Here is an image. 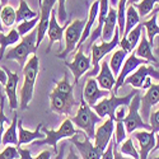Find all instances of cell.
<instances>
[{"label": "cell", "instance_id": "obj_1", "mask_svg": "<svg viewBox=\"0 0 159 159\" xmlns=\"http://www.w3.org/2000/svg\"><path fill=\"white\" fill-rule=\"evenodd\" d=\"M74 84H71L68 79V74H65L61 80H59L54 88V90L50 93V108L52 112L70 116L73 108L76 107L78 103L74 97Z\"/></svg>", "mask_w": 159, "mask_h": 159}, {"label": "cell", "instance_id": "obj_2", "mask_svg": "<svg viewBox=\"0 0 159 159\" xmlns=\"http://www.w3.org/2000/svg\"><path fill=\"white\" fill-rule=\"evenodd\" d=\"M38 71H39V59L36 54H33L23 68V85L20 89V101H19L20 110H27L30 102L33 98Z\"/></svg>", "mask_w": 159, "mask_h": 159}, {"label": "cell", "instance_id": "obj_3", "mask_svg": "<svg viewBox=\"0 0 159 159\" xmlns=\"http://www.w3.org/2000/svg\"><path fill=\"white\" fill-rule=\"evenodd\" d=\"M37 51V30H33L28 34L20 38V41L13 46L4 55L5 60H16L23 69L28 61V56L36 54Z\"/></svg>", "mask_w": 159, "mask_h": 159}, {"label": "cell", "instance_id": "obj_4", "mask_svg": "<svg viewBox=\"0 0 159 159\" xmlns=\"http://www.w3.org/2000/svg\"><path fill=\"white\" fill-rule=\"evenodd\" d=\"M70 120L73 124L83 130L85 134L88 135L89 139L94 140L96 136V126L98 122L102 121V118L96 113V111L90 107V106L84 101V98H80V104L75 116H73Z\"/></svg>", "mask_w": 159, "mask_h": 159}, {"label": "cell", "instance_id": "obj_5", "mask_svg": "<svg viewBox=\"0 0 159 159\" xmlns=\"http://www.w3.org/2000/svg\"><path fill=\"white\" fill-rule=\"evenodd\" d=\"M138 89H134L131 90L127 96H124V97H117L113 92L111 90V96L107 98H103L101 99L96 106H93V108L96 111V113L103 118V117H110V118H113L115 120V113H116V110L121 106H129L131 99L134 98V96L138 93Z\"/></svg>", "mask_w": 159, "mask_h": 159}, {"label": "cell", "instance_id": "obj_6", "mask_svg": "<svg viewBox=\"0 0 159 159\" xmlns=\"http://www.w3.org/2000/svg\"><path fill=\"white\" fill-rule=\"evenodd\" d=\"M76 134H78V131L75 130L73 121L70 120L69 117H66L57 130L45 129V138L39 139V140H36L32 144L37 145V147H38V145H50V147L54 148L55 153L57 154V143L61 139H66V138L70 139V138H73Z\"/></svg>", "mask_w": 159, "mask_h": 159}, {"label": "cell", "instance_id": "obj_7", "mask_svg": "<svg viewBox=\"0 0 159 159\" xmlns=\"http://www.w3.org/2000/svg\"><path fill=\"white\" fill-rule=\"evenodd\" d=\"M120 39H121V34L120 32H118V28L116 30L112 39H110V41H102L99 43H93L90 47L92 50V65H93V69H92V71L88 73L89 78L94 76V75H98V71L101 69V65L99 62L102 61V59L108 55L111 51H113L118 45H120Z\"/></svg>", "mask_w": 159, "mask_h": 159}, {"label": "cell", "instance_id": "obj_8", "mask_svg": "<svg viewBox=\"0 0 159 159\" xmlns=\"http://www.w3.org/2000/svg\"><path fill=\"white\" fill-rule=\"evenodd\" d=\"M140 106H141V96L138 92V93L134 96V98L131 99L130 104L127 106L129 111H127L126 117L124 118V124H125L127 134H132V132L136 131V130L152 131L150 124L145 122L140 115Z\"/></svg>", "mask_w": 159, "mask_h": 159}, {"label": "cell", "instance_id": "obj_9", "mask_svg": "<svg viewBox=\"0 0 159 159\" xmlns=\"http://www.w3.org/2000/svg\"><path fill=\"white\" fill-rule=\"evenodd\" d=\"M85 23H87V18L85 19H75L68 25V28L65 30V33H64L65 48L56 55L59 59L68 57V55H70L71 52L78 47V43H79V41H80V38L83 36Z\"/></svg>", "mask_w": 159, "mask_h": 159}, {"label": "cell", "instance_id": "obj_10", "mask_svg": "<svg viewBox=\"0 0 159 159\" xmlns=\"http://www.w3.org/2000/svg\"><path fill=\"white\" fill-rule=\"evenodd\" d=\"M65 66L66 68H69L70 71L73 73V76H74L73 84L78 85L79 79L89 71L90 66H92V59L84 54V51L80 47V48H78L73 61H70V62L65 61Z\"/></svg>", "mask_w": 159, "mask_h": 159}, {"label": "cell", "instance_id": "obj_11", "mask_svg": "<svg viewBox=\"0 0 159 159\" xmlns=\"http://www.w3.org/2000/svg\"><path fill=\"white\" fill-rule=\"evenodd\" d=\"M56 3L57 0H42V3L39 4V22L37 24V48L47 34L51 13Z\"/></svg>", "mask_w": 159, "mask_h": 159}, {"label": "cell", "instance_id": "obj_12", "mask_svg": "<svg viewBox=\"0 0 159 159\" xmlns=\"http://www.w3.org/2000/svg\"><path fill=\"white\" fill-rule=\"evenodd\" d=\"M148 62H149L148 60L138 57L136 54H135V51H132L131 54H130V56L126 57V60H125V62L122 65V68H121V71H120V74H118V76L116 79V84H115V87L112 89L113 93L116 94L117 92H118V89H120L125 84V80H126V78L129 75H131L132 73H134L140 65L148 64Z\"/></svg>", "mask_w": 159, "mask_h": 159}, {"label": "cell", "instance_id": "obj_13", "mask_svg": "<svg viewBox=\"0 0 159 159\" xmlns=\"http://www.w3.org/2000/svg\"><path fill=\"white\" fill-rule=\"evenodd\" d=\"M148 76L154 78V79H157V80H159V71L154 68L153 65H150V64H149V65H148V64L140 65L134 73L126 78L125 84L132 85L135 89H140V90H141V87H143L145 79H147ZM125 84H124V85H125Z\"/></svg>", "mask_w": 159, "mask_h": 159}, {"label": "cell", "instance_id": "obj_14", "mask_svg": "<svg viewBox=\"0 0 159 159\" xmlns=\"http://www.w3.org/2000/svg\"><path fill=\"white\" fill-rule=\"evenodd\" d=\"M108 94H111V92L101 89L99 85H98L97 79L89 78V79H87V82H85L82 97L84 98V101L90 106V107H93V106H96L101 99L106 98Z\"/></svg>", "mask_w": 159, "mask_h": 159}, {"label": "cell", "instance_id": "obj_15", "mask_svg": "<svg viewBox=\"0 0 159 159\" xmlns=\"http://www.w3.org/2000/svg\"><path fill=\"white\" fill-rule=\"evenodd\" d=\"M113 134H115V120L110 117L102 125H99L98 129H96V136H94L93 143L102 153L106 150V148L111 143Z\"/></svg>", "mask_w": 159, "mask_h": 159}, {"label": "cell", "instance_id": "obj_16", "mask_svg": "<svg viewBox=\"0 0 159 159\" xmlns=\"http://www.w3.org/2000/svg\"><path fill=\"white\" fill-rule=\"evenodd\" d=\"M132 138L136 139L139 143L140 159H148L149 154L154 150V147L157 144L155 132L148 131V130H136L132 132Z\"/></svg>", "mask_w": 159, "mask_h": 159}, {"label": "cell", "instance_id": "obj_17", "mask_svg": "<svg viewBox=\"0 0 159 159\" xmlns=\"http://www.w3.org/2000/svg\"><path fill=\"white\" fill-rule=\"evenodd\" d=\"M70 141L74 144V147L78 149V152L80 153L83 159H101L102 158V152L96 147L94 143L92 141V139L88 138V135L84 132V139L79 140L76 135L70 138Z\"/></svg>", "mask_w": 159, "mask_h": 159}, {"label": "cell", "instance_id": "obj_18", "mask_svg": "<svg viewBox=\"0 0 159 159\" xmlns=\"http://www.w3.org/2000/svg\"><path fill=\"white\" fill-rule=\"evenodd\" d=\"M158 103H159V83L153 84L148 90H145V94L141 96L140 115L145 122L149 124V117L152 113V108Z\"/></svg>", "mask_w": 159, "mask_h": 159}, {"label": "cell", "instance_id": "obj_19", "mask_svg": "<svg viewBox=\"0 0 159 159\" xmlns=\"http://www.w3.org/2000/svg\"><path fill=\"white\" fill-rule=\"evenodd\" d=\"M108 10H110V0H99V13H98L97 20H96V25L93 27V30L90 32V36L87 39L88 41L87 42V51L92 47V45L96 43V41L98 38H101L103 24H104L106 18H107Z\"/></svg>", "mask_w": 159, "mask_h": 159}, {"label": "cell", "instance_id": "obj_20", "mask_svg": "<svg viewBox=\"0 0 159 159\" xmlns=\"http://www.w3.org/2000/svg\"><path fill=\"white\" fill-rule=\"evenodd\" d=\"M3 69L5 70L7 75H8V82L4 85L5 89V94L8 97L9 101V107L11 111H16L19 107V102H18V97H17V88H18V83H19V75L17 73H11L7 66H3Z\"/></svg>", "mask_w": 159, "mask_h": 159}, {"label": "cell", "instance_id": "obj_21", "mask_svg": "<svg viewBox=\"0 0 159 159\" xmlns=\"http://www.w3.org/2000/svg\"><path fill=\"white\" fill-rule=\"evenodd\" d=\"M69 25V22L64 23V25H60L59 24V20H57V14H56V10H52L51 13V19H50V24H48V30H47V36H48V47H47V52L51 50L52 45L55 42H60L62 37H64V33H65V30L68 28Z\"/></svg>", "mask_w": 159, "mask_h": 159}, {"label": "cell", "instance_id": "obj_22", "mask_svg": "<svg viewBox=\"0 0 159 159\" xmlns=\"http://www.w3.org/2000/svg\"><path fill=\"white\" fill-rule=\"evenodd\" d=\"M41 129H42V124H38L34 131H31L28 129L25 130L23 127V121L18 120V147H20L23 144H32L36 140L43 139L45 134L41 132Z\"/></svg>", "mask_w": 159, "mask_h": 159}, {"label": "cell", "instance_id": "obj_23", "mask_svg": "<svg viewBox=\"0 0 159 159\" xmlns=\"http://www.w3.org/2000/svg\"><path fill=\"white\" fill-rule=\"evenodd\" d=\"M97 82H98V85L101 89L110 90V92L113 89V87L116 84V78H115V75L110 68L108 60L102 61L99 73L97 75Z\"/></svg>", "mask_w": 159, "mask_h": 159}, {"label": "cell", "instance_id": "obj_24", "mask_svg": "<svg viewBox=\"0 0 159 159\" xmlns=\"http://www.w3.org/2000/svg\"><path fill=\"white\" fill-rule=\"evenodd\" d=\"M134 51H135V54H136L138 57L148 60L149 62H153L155 66H158V68H159V61H158L157 56L154 55L153 46L149 43V39L147 38V36L141 34L140 42H139V45L136 46V48Z\"/></svg>", "mask_w": 159, "mask_h": 159}, {"label": "cell", "instance_id": "obj_25", "mask_svg": "<svg viewBox=\"0 0 159 159\" xmlns=\"http://www.w3.org/2000/svg\"><path fill=\"white\" fill-rule=\"evenodd\" d=\"M116 30H117V9L110 5L107 18H106L104 24H103L101 39L102 41H110V39H112Z\"/></svg>", "mask_w": 159, "mask_h": 159}, {"label": "cell", "instance_id": "obj_26", "mask_svg": "<svg viewBox=\"0 0 159 159\" xmlns=\"http://www.w3.org/2000/svg\"><path fill=\"white\" fill-rule=\"evenodd\" d=\"M20 34L17 31V28H11L7 34L5 33H0V60L4 59L5 55V50L7 47L11 45H17L20 41Z\"/></svg>", "mask_w": 159, "mask_h": 159}, {"label": "cell", "instance_id": "obj_27", "mask_svg": "<svg viewBox=\"0 0 159 159\" xmlns=\"http://www.w3.org/2000/svg\"><path fill=\"white\" fill-rule=\"evenodd\" d=\"M18 116L16 115L13 121L10 122L9 127L5 130L4 135L2 138V144L4 147H8V145H14V147H18V132H17V127H18Z\"/></svg>", "mask_w": 159, "mask_h": 159}, {"label": "cell", "instance_id": "obj_28", "mask_svg": "<svg viewBox=\"0 0 159 159\" xmlns=\"http://www.w3.org/2000/svg\"><path fill=\"white\" fill-rule=\"evenodd\" d=\"M140 23V16H139V11L136 10V8L132 5V4H127V8H126V20H125V32H124V36H127L129 32L138 25Z\"/></svg>", "mask_w": 159, "mask_h": 159}, {"label": "cell", "instance_id": "obj_29", "mask_svg": "<svg viewBox=\"0 0 159 159\" xmlns=\"http://www.w3.org/2000/svg\"><path fill=\"white\" fill-rule=\"evenodd\" d=\"M36 17H39V13L36 10H32L25 0H19V7L17 9V18L16 23H20L24 20H31Z\"/></svg>", "mask_w": 159, "mask_h": 159}, {"label": "cell", "instance_id": "obj_30", "mask_svg": "<svg viewBox=\"0 0 159 159\" xmlns=\"http://www.w3.org/2000/svg\"><path fill=\"white\" fill-rule=\"evenodd\" d=\"M127 55H129L127 52L121 50V48L113 52V55H112V57L110 60V68H111V70H112L115 76H118V74H120L121 68H122V65H124Z\"/></svg>", "mask_w": 159, "mask_h": 159}, {"label": "cell", "instance_id": "obj_31", "mask_svg": "<svg viewBox=\"0 0 159 159\" xmlns=\"http://www.w3.org/2000/svg\"><path fill=\"white\" fill-rule=\"evenodd\" d=\"M16 18H17V10L11 5L7 4L0 8V19H2L4 28H10L16 23Z\"/></svg>", "mask_w": 159, "mask_h": 159}, {"label": "cell", "instance_id": "obj_32", "mask_svg": "<svg viewBox=\"0 0 159 159\" xmlns=\"http://www.w3.org/2000/svg\"><path fill=\"white\" fill-rule=\"evenodd\" d=\"M143 27L147 31V34L149 37V43L154 46V38L155 36H159V24H158V14H153L150 19H147L143 22Z\"/></svg>", "mask_w": 159, "mask_h": 159}, {"label": "cell", "instance_id": "obj_33", "mask_svg": "<svg viewBox=\"0 0 159 159\" xmlns=\"http://www.w3.org/2000/svg\"><path fill=\"white\" fill-rule=\"evenodd\" d=\"M157 4H159V0H141V2L132 4V5L136 8L140 17H147L148 14H150L153 11V9L155 8Z\"/></svg>", "mask_w": 159, "mask_h": 159}, {"label": "cell", "instance_id": "obj_34", "mask_svg": "<svg viewBox=\"0 0 159 159\" xmlns=\"http://www.w3.org/2000/svg\"><path fill=\"white\" fill-rule=\"evenodd\" d=\"M120 152L126 155V157H131L132 159H140V155H139V152L136 150L135 148V144L132 141L131 138L126 139L121 145H120Z\"/></svg>", "mask_w": 159, "mask_h": 159}, {"label": "cell", "instance_id": "obj_35", "mask_svg": "<svg viewBox=\"0 0 159 159\" xmlns=\"http://www.w3.org/2000/svg\"><path fill=\"white\" fill-rule=\"evenodd\" d=\"M143 30H144V27H143V23H139L138 25H135L134 28H132L130 32H129V34L127 36H125L127 39H129V42L131 43V46H132V48H136V46L139 45V39L141 38V34H143Z\"/></svg>", "mask_w": 159, "mask_h": 159}, {"label": "cell", "instance_id": "obj_36", "mask_svg": "<svg viewBox=\"0 0 159 159\" xmlns=\"http://www.w3.org/2000/svg\"><path fill=\"white\" fill-rule=\"evenodd\" d=\"M38 22H39V17H36V18H33V19H31V20H24V22L18 23L17 31L19 32L20 37H23V36H25V34H28L30 32H32V31L34 30V27L38 24Z\"/></svg>", "mask_w": 159, "mask_h": 159}, {"label": "cell", "instance_id": "obj_37", "mask_svg": "<svg viewBox=\"0 0 159 159\" xmlns=\"http://www.w3.org/2000/svg\"><path fill=\"white\" fill-rule=\"evenodd\" d=\"M4 104H5V96L0 92V144H2V138L5 132V125L10 124L9 118L4 113Z\"/></svg>", "mask_w": 159, "mask_h": 159}, {"label": "cell", "instance_id": "obj_38", "mask_svg": "<svg viewBox=\"0 0 159 159\" xmlns=\"http://www.w3.org/2000/svg\"><path fill=\"white\" fill-rule=\"evenodd\" d=\"M127 139V131L124 121H115V140L116 145H121Z\"/></svg>", "mask_w": 159, "mask_h": 159}, {"label": "cell", "instance_id": "obj_39", "mask_svg": "<svg viewBox=\"0 0 159 159\" xmlns=\"http://www.w3.org/2000/svg\"><path fill=\"white\" fill-rule=\"evenodd\" d=\"M18 152H19L20 159H51V155H52V153L50 150H43V152L39 153L37 157L33 158L28 149H23L20 147H18Z\"/></svg>", "mask_w": 159, "mask_h": 159}, {"label": "cell", "instance_id": "obj_40", "mask_svg": "<svg viewBox=\"0 0 159 159\" xmlns=\"http://www.w3.org/2000/svg\"><path fill=\"white\" fill-rule=\"evenodd\" d=\"M19 155L18 148L14 145H8L3 152H0V159H17Z\"/></svg>", "mask_w": 159, "mask_h": 159}, {"label": "cell", "instance_id": "obj_41", "mask_svg": "<svg viewBox=\"0 0 159 159\" xmlns=\"http://www.w3.org/2000/svg\"><path fill=\"white\" fill-rule=\"evenodd\" d=\"M57 20L59 23L68 22V11H66V0H57Z\"/></svg>", "mask_w": 159, "mask_h": 159}, {"label": "cell", "instance_id": "obj_42", "mask_svg": "<svg viewBox=\"0 0 159 159\" xmlns=\"http://www.w3.org/2000/svg\"><path fill=\"white\" fill-rule=\"evenodd\" d=\"M149 124L152 126V131L155 132V134H159V108L150 113Z\"/></svg>", "mask_w": 159, "mask_h": 159}, {"label": "cell", "instance_id": "obj_43", "mask_svg": "<svg viewBox=\"0 0 159 159\" xmlns=\"http://www.w3.org/2000/svg\"><path fill=\"white\" fill-rule=\"evenodd\" d=\"M127 115V106H121L116 110L115 113V121H124V118Z\"/></svg>", "mask_w": 159, "mask_h": 159}, {"label": "cell", "instance_id": "obj_44", "mask_svg": "<svg viewBox=\"0 0 159 159\" xmlns=\"http://www.w3.org/2000/svg\"><path fill=\"white\" fill-rule=\"evenodd\" d=\"M113 147H115V139L111 140V143L108 144V147L106 148V150L103 152L101 159H113Z\"/></svg>", "mask_w": 159, "mask_h": 159}, {"label": "cell", "instance_id": "obj_45", "mask_svg": "<svg viewBox=\"0 0 159 159\" xmlns=\"http://www.w3.org/2000/svg\"><path fill=\"white\" fill-rule=\"evenodd\" d=\"M120 48L121 50H124V51H126L127 54H131L132 51H134V48H132V46H131V43L129 42V39L126 38V37H121V39H120Z\"/></svg>", "mask_w": 159, "mask_h": 159}, {"label": "cell", "instance_id": "obj_46", "mask_svg": "<svg viewBox=\"0 0 159 159\" xmlns=\"http://www.w3.org/2000/svg\"><path fill=\"white\" fill-rule=\"evenodd\" d=\"M118 145H116V140H115V147H113V159H132L131 157H125L120 150H117Z\"/></svg>", "mask_w": 159, "mask_h": 159}, {"label": "cell", "instance_id": "obj_47", "mask_svg": "<svg viewBox=\"0 0 159 159\" xmlns=\"http://www.w3.org/2000/svg\"><path fill=\"white\" fill-rule=\"evenodd\" d=\"M8 82V75L5 73V70L3 68H0V84L2 85H5Z\"/></svg>", "mask_w": 159, "mask_h": 159}, {"label": "cell", "instance_id": "obj_48", "mask_svg": "<svg viewBox=\"0 0 159 159\" xmlns=\"http://www.w3.org/2000/svg\"><path fill=\"white\" fill-rule=\"evenodd\" d=\"M66 159H80V158L76 155V153L74 152L73 148H70V149H69V153H68V158H66Z\"/></svg>", "mask_w": 159, "mask_h": 159}, {"label": "cell", "instance_id": "obj_49", "mask_svg": "<svg viewBox=\"0 0 159 159\" xmlns=\"http://www.w3.org/2000/svg\"><path fill=\"white\" fill-rule=\"evenodd\" d=\"M153 51H154V55H155L157 57H159V37H158V39H157V43L154 42Z\"/></svg>", "mask_w": 159, "mask_h": 159}, {"label": "cell", "instance_id": "obj_50", "mask_svg": "<svg viewBox=\"0 0 159 159\" xmlns=\"http://www.w3.org/2000/svg\"><path fill=\"white\" fill-rule=\"evenodd\" d=\"M65 147H66L65 144H64V145H61V148H60V150L57 152V155H56V158H55V159H62V158H64V150H65Z\"/></svg>", "mask_w": 159, "mask_h": 159}, {"label": "cell", "instance_id": "obj_51", "mask_svg": "<svg viewBox=\"0 0 159 159\" xmlns=\"http://www.w3.org/2000/svg\"><path fill=\"white\" fill-rule=\"evenodd\" d=\"M155 140H157V144H155V147H154V150H153V152L159 150V134H155Z\"/></svg>", "mask_w": 159, "mask_h": 159}, {"label": "cell", "instance_id": "obj_52", "mask_svg": "<svg viewBox=\"0 0 159 159\" xmlns=\"http://www.w3.org/2000/svg\"><path fill=\"white\" fill-rule=\"evenodd\" d=\"M157 13H159V5H158V7H155V8L153 9V11L150 13V14L153 16V14H157Z\"/></svg>", "mask_w": 159, "mask_h": 159}, {"label": "cell", "instance_id": "obj_53", "mask_svg": "<svg viewBox=\"0 0 159 159\" xmlns=\"http://www.w3.org/2000/svg\"><path fill=\"white\" fill-rule=\"evenodd\" d=\"M139 3V0H127V4H136Z\"/></svg>", "mask_w": 159, "mask_h": 159}, {"label": "cell", "instance_id": "obj_54", "mask_svg": "<svg viewBox=\"0 0 159 159\" xmlns=\"http://www.w3.org/2000/svg\"><path fill=\"white\" fill-rule=\"evenodd\" d=\"M4 31V25H3V23H2V19H0V33H2Z\"/></svg>", "mask_w": 159, "mask_h": 159}, {"label": "cell", "instance_id": "obj_55", "mask_svg": "<svg viewBox=\"0 0 159 159\" xmlns=\"http://www.w3.org/2000/svg\"><path fill=\"white\" fill-rule=\"evenodd\" d=\"M8 2H9V0H0V4H2V5H7Z\"/></svg>", "mask_w": 159, "mask_h": 159}, {"label": "cell", "instance_id": "obj_56", "mask_svg": "<svg viewBox=\"0 0 159 159\" xmlns=\"http://www.w3.org/2000/svg\"><path fill=\"white\" fill-rule=\"evenodd\" d=\"M41 3H42V0H38V5H39V4H41Z\"/></svg>", "mask_w": 159, "mask_h": 159}, {"label": "cell", "instance_id": "obj_57", "mask_svg": "<svg viewBox=\"0 0 159 159\" xmlns=\"http://www.w3.org/2000/svg\"><path fill=\"white\" fill-rule=\"evenodd\" d=\"M157 14H158V24H159V13H157Z\"/></svg>", "mask_w": 159, "mask_h": 159}, {"label": "cell", "instance_id": "obj_58", "mask_svg": "<svg viewBox=\"0 0 159 159\" xmlns=\"http://www.w3.org/2000/svg\"><path fill=\"white\" fill-rule=\"evenodd\" d=\"M154 159H159V157H155V158H154Z\"/></svg>", "mask_w": 159, "mask_h": 159}]
</instances>
